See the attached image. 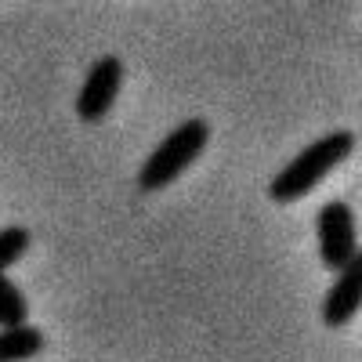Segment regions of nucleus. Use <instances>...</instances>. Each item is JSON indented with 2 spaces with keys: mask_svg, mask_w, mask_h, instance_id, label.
Masks as SVG:
<instances>
[{
  "mask_svg": "<svg viewBox=\"0 0 362 362\" xmlns=\"http://www.w3.org/2000/svg\"><path fill=\"white\" fill-rule=\"evenodd\" d=\"M351 153H355V131H348V127L326 131L322 138H315L312 145L300 148V153L268 181V199L272 203H297V199H305L319 181L334 167H341Z\"/></svg>",
  "mask_w": 362,
  "mask_h": 362,
  "instance_id": "f257e3e1",
  "label": "nucleus"
},
{
  "mask_svg": "<svg viewBox=\"0 0 362 362\" xmlns=\"http://www.w3.org/2000/svg\"><path fill=\"white\" fill-rule=\"evenodd\" d=\"M210 145V124L203 116H189L181 119L174 131H167V138L145 156V163L138 167V189L141 192H160L170 181H177Z\"/></svg>",
  "mask_w": 362,
  "mask_h": 362,
  "instance_id": "f03ea898",
  "label": "nucleus"
},
{
  "mask_svg": "<svg viewBox=\"0 0 362 362\" xmlns=\"http://www.w3.org/2000/svg\"><path fill=\"white\" fill-rule=\"evenodd\" d=\"M319 235V261L329 272H341L351 257H358V235H355V210L344 199H326L315 214Z\"/></svg>",
  "mask_w": 362,
  "mask_h": 362,
  "instance_id": "7ed1b4c3",
  "label": "nucleus"
},
{
  "mask_svg": "<svg viewBox=\"0 0 362 362\" xmlns=\"http://www.w3.org/2000/svg\"><path fill=\"white\" fill-rule=\"evenodd\" d=\"M119 87H124V58L119 54L95 58L76 90V116L83 124H102L119 98Z\"/></svg>",
  "mask_w": 362,
  "mask_h": 362,
  "instance_id": "20e7f679",
  "label": "nucleus"
},
{
  "mask_svg": "<svg viewBox=\"0 0 362 362\" xmlns=\"http://www.w3.org/2000/svg\"><path fill=\"white\" fill-rule=\"evenodd\" d=\"M362 305V257H351L329 283L326 297H322V322L329 329H341L355 319Z\"/></svg>",
  "mask_w": 362,
  "mask_h": 362,
  "instance_id": "39448f33",
  "label": "nucleus"
},
{
  "mask_svg": "<svg viewBox=\"0 0 362 362\" xmlns=\"http://www.w3.org/2000/svg\"><path fill=\"white\" fill-rule=\"evenodd\" d=\"M47 348L44 329L33 322H22L11 329H0V362H29Z\"/></svg>",
  "mask_w": 362,
  "mask_h": 362,
  "instance_id": "423d86ee",
  "label": "nucleus"
},
{
  "mask_svg": "<svg viewBox=\"0 0 362 362\" xmlns=\"http://www.w3.org/2000/svg\"><path fill=\"white\" fill-rule=\"evenodd\" d=\"M29 319V300L11 276H0V329L22 326Z\"/></svg>",
  "mask_w": 362,
  "mask_h": 362,
  "instance_id": "0eeeda50",
  "label": "nucleus"
},
{
  "mask_svg": "<svg viewBox=\"0 0 362 362\" xmlns=\"http://www.w3.org/2000/svg\"><path fill=\"white\" fill-rule=\"evenodd\" d=\"M25 250H29V228H22V225L0 228V276H8L25 257Z\"/></svg>",
  "mask_w": 362,
  "mask_h": 362,
  "instance_id": "6e6552de",
  "label": "nucleus"
}]
</instances>
